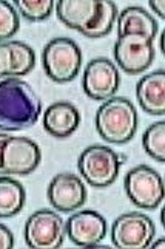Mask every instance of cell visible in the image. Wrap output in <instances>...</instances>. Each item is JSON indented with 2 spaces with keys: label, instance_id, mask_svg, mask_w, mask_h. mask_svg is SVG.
<instances>
[{
  "label": "cell",
  "instance_id": "6da1fadb",
  "mask_svg": "<svg viewBox=\"0 0 165 249\" xmlns=\"http://www.w3.org/2000/svg\"><path fill=\"white\" fill-rule=\"evenodd\" d=\"M42 104L33 87L22 79L0 81V130H23L37 123Z\"/></svg>",
  "mask_w": 165,
  "mask_h": 249
},
{
  "label": "cell",
  "instance_id": "5b68a950",
  "mask_svg": "<svg viewBox=\"0 0 165 249\" xmlns=\"http://www.w3.org/2000/svg\"><path fill=\"white\" fill-rule=\"evenodd\" d=\"M65 221L50 209L36 211L25 223V242L33 249H57L65 240Z\"/></svg>",
  "mask_w": 165,
  "mask_h": 249
},
{
  "label": "cell",
  "instance_id": "7402d4cb",
  "mask_svg": "<svg viewBox=\"0 0 165 249\" xmlns=\"http://www.w3.org/2000/svg\"><path fill=\"white\" fill-rule=\"evenodd\" d=\"M19 30V16L10 2L0 0V42L13 37Z\"/></svg>",
  "mask_w": 165,
  "mask_h": 249
},
{
  "label": "cell",
  "instance_id": "9c48e42d",
  "mask_svg": "<svg viewBox=\"0 0 165 249\" xmlns=\"http://www.w3.org/2000/svg\"><path fill=\"white\" fill-rule=\"evenodd\" d=\"M83 91L96 101H107L115 96L120 85L116 65L107 57H96L86 64L83 71Z\"/></svg>",
  "mask_w": 165,
  "mask_h": 249
},
{
  "label": "cell",
  "instance_id": "cb8c5ba5",
  "mask_svg": "<svg viewBox=\"0 0 165 249\" xmlns=\"http://www.w3.org/2000/svg\"><path fill=\"white\" fill-rule=\"evenodd\" d=\"M14 246V235L5 225L0 223V249H10Z\"/></svg>",
  "mask_w": 165,
  "mask_h": 249
},
{
  "label": "cell",
  "instance_id": "603a6c76",
  "mask_svg": "<svg viewBox=\"0 0 165 249\" xmlns=\"http://www.w3.org/2000/svg\"><path fill=\"white\" fill-rule=\"evenodd\" d=\"M11 70V48L8 42H0V78L10 76Z\"/></svg>",
  "mask_w": 165,
  "mask_h": 249
},
{
  "label": "cell",
  "instance_id": "2e32d148",
  "mask_svg": "<svg viewBox=\"0 0 165 249\" xmlns=\"http://www.w3.org/2000/svg\"><path fill=\"white\" fill-rule=\"evenodd\" d=\"M117 34L119 36L142 34V36L153 40L158 34V22L144 8L128 6L120 14H117Z\"/></svg>",
  "mask_w": 165,
  "mask_h": 249
},
{
  "label": "cell",
  "instance_id": "277c9868",
  "mask_svg": "<svg viewBox=\"0 0 165 249\" xmlns=\"http://www.w3.org/2000/svg\"><path fill=\"white\" fill-rule=\"evenodd\" d=\"M124 160L125 157L117 155L107 145L94 144L81 153L77 167L88 184L94 187H107L115 183Z\"/></svg>",
  "mask_w": 165,
  "mask_h": 249
},
{
  "label": "cell",
  "instance_id": "7a4b0ae2",
  "mask_svg": "<svg viewBox=\"0 0 165 249\" xmlns=\"http://www.w3.org/2000/svg\"><path fill=\"white\" fill-rule=\"evenodd\" d=\"M96 130L107 142H128L137 130V113L132 101L122 96L107 99L96 111Z\"/></svg>",
  "mask_w": 165,
  "mask_h": 249
},
{
  "label": "cell",
  "instance_id": "ba28073f",
  "mask_svg": "<svg viewBox=\"0 0 165 249\" xmlns=\"http://www.w3.org/2000/svg\"><path fill=\"white\" fill-rule=\"evenodd\" d=\"M115 59L125 73H142L151 65L154 59L153 40L142 34L119 36L115 44Z\"/></svg>",
  "mask_w": 165,
  "mask_h": 249
},
{
  "label": "cell",
  "instance_id": "e0dca14e",
  "mask_svg": "<svg viewBox=\"0 0 165 249\" xmlns=\"http://www.w3.org/2000/svg\"><path fill=\"white\" fill-rule=\"evenodd\" d=\"M25 201V187L11 177H0V218H10L19 213Z\"/></svg>",
  "mask_w": 165,
  "mask_h": 249
},
{
  "label": "cell",
  "instance_id": "83f0119b",
  "mask_svg": "<svg viewBox=\"0 0 165 249\" xmlns=\"http://www.w3.org/2000/svg\"><path fill=\"white\" fill-rule=\"evenodd\" d=\"M161 51L164 53V33H161Z\"/></svg>",
  "mask_w": 165,
  "mask_h": 249
},
{
  "label": "cell",
  "instance_id": "4316f807",
  "mask_svg": "<svg viewBox=\"0 0 165 249\" xmlns=\"http://www.w3.org/2000/svg\"><path fill=\"white\" fill-rule=\"evenodd\" d=\"M164 243H165V240L164 238H159V240H156V242L154 243H150L148 246H151V248H164Z\"/></svg>",
  "mask_w": 165,
  "mask_h": 249
},
{
  "label": "cell",
  "instance_id": "d6986e66",
  "mask_svg": "<svg viewBox=\"0 0 165 249\" xmlns=\"http://www.w3.org/2000/svg\"><path fill=\"white\" fill-rule=\"evenodd\" d=\"M11 48V70L10 76H25L28 74L36 64L34 50L20 40L8 42Z\"/></svg>",
  "mask_w": 165,
  "mask_h": 249
},
{
  "label": "cell",
  "instance_id": "52a82bcc",
  "mask_svg": "<svg viewBox=\"0 0 165 249\" xmlns=\"http://www.w3.org/2000/svg\"><path fill=\"white\" fill-rule=\"evenodd\" d=\"M154 237V225L142 212H127L119 215L111 226V242L119 249L148 248Z\"/></svg>",
  "mask_w": 165,
  "mask_h": 249
},
{
  "label": "cell",
  "instance_id": "44dd1931",
  "mask_svg": "<svg viewBox=\"0 0 165 249\" xmlns=\"http://www.w3.org/2000/svg\"><path fill=\"white\" fill-rule=\"evenodd\" d=\"M16 6L25 19L39 22L50 17L54 2L53 0H16Z\"/></svg>",
  "mask_w": 165,
  "mask_h": 249
},
{
  "label": "cell",
  "instance_id": "8992f818",
  "mask_svg": "<svg viewBox=\"0 0 165 249\" xmlns=\"http://www.w3.org/2000/svg\"><path fill=\"white\" fill-rule=\"evenodd\" d=\"M125 192L137 208L156 209L164 200V179L148 166H136L125 175Z\"/></svg>",
  "mask_w": 165,
  "mask_h": 249
},
{
  "label": "cell",
  "instance_id": "484cf974",
  "mask_svg": "<svg viewBox=\"0 0 165 249\" xmlns=\"http://www.w3.org/2000/svg\"><path fill=\"white\" fill-rule=\"evenodd\" d=\"M8 138H10V135L0 133V175H5L3 174V166H2V152H3V145L8 141Z\"/></svg>",
  "mask_w": 165,
  "mask_h": 249
},
{
  "label": "cell",
  "instance_id": "7c38bea8",
  "mask_svg": "<svg viewBox=\"0 0 165 249\" xmlns=\"http://www.w3.org/2000/svg\"><path fill=\"white\" fill-rule=\"evenodd\" d=\"M69 240L77 246H96L107 234V221L96 211H81L65 223Z\"/></svg>",
  "mask_w": 165,
  "mask_h": 249
},
{
  "label": "cell",
  "instance_id": "d4e9b609",
  "mask_svg": "<svg viewBox=\"0 0 165 249\" xmlns=\"http://www.w3.org/2000/svg\"><path fill=\"white\" fill-rule=\"evenodd\" d=\"M150 6H151V10L161 17V19H164L165 17V2L164 0H151Z\"/></svg>",
  "mask_w": 165,
  "mask_h": 249
},
{
  "label": "cell",
  "instance_id": "5bb4252c",
  "mask_svg": "<svg viewBox=\"0 0 165 249\" xmlns=\"http://www.w3.org/2000/svg\"><path fill=\"white\" fill-rule=\"evenodd\" d=\"M79 123V110L71 102H54L43 113V127L54 138H68L77 130Z\"/></svg>",
  "mask_w": 165,
  "mask_h": 249
},
{
  "label": "cell",
  "instance_id": "ffe728a7",
  "mask_svg": "<svg viewBox=\"0 0 165 249\" xmlns=\"http://www.w3.org/2000/svg\"><path fill=\"white\" fill-rule=\"evenodd\" d=\"M142 145L145 152L154 160L165 161V123H154L145 130L142 136Z\"/></svg>",
  "mask_w": 165,
  "mask_h": 249
},
{
  "label": "cell",
  "instance_id": "9a60e30c",
  "mask_svg": "<svg viewBox=\"0 0 165 249\" xmlns=\"http://www.w3.org/2000/svg\"><path fill=\"white\" fill-rule=\"evenodd\" d=\"M136 96L147 113L164 116L165 113V70H156L136 85Z\"/></svg>",
  "mask_w": 165,
  "mask_h": 249
},
{
  "label": "cell",
  "instance_id": "8fae6325",
  "mask_svg": "<svg viewBox=\"0 0 165 249\" xmlns=\"http://www.w3.org/2000/svg\"><path fill=\"white\" fill-rule=\"evenodd\" d=\"M47 195L54 209L60 212H73L85 204L88 192L77 175L59 174L50 181Z\"/></svg>",
  "mask_w": 165,
  "mask_h": 249
},
{
  "label": "cell",
  "instance_id": "30bf717a",
  "mask_svg": "<svg viewBox=\"0 0 165 249\" xmlns=\"http://www.w3.org/2000/svg\"><path fill=\"white\" fill-rule=\"evenodd\" d=\"M40 147L25 136H10L3 145L2 166L5 175H30L40 164Z\"/></svg>",
  "mask_w": 165,
  "mask_h": 249
},
{
  "label": "cell",
  "instance_id": "ac0fdd59",
  "mask_svg": "<svg viewBox=\"0 0 165 249\" xmlns=\"http://www.w3.org/2000/svg\"><path fill=\"white\" fill-rule=\"evenodd\" d=\"M117 19V6L110 0H99V11L90 28H86L82 34L90 39H99L107 36L111 31L113 23Z\"/></svg>",
  "mask_w": 165,
  "mask_h": 249
},
{
  "label": "cell",
  "instance_id": "4fadbf2b",
  "mask_svg": "<svg viewBox=\"0 0 165 249\" xmlns=\"http://www.w3.org/2000/svg\"><path fill=\"white\" fill-rule=\"evenodd\" d=\"M99 11V0H57L56 13L65 27L83 33Z\"/></svg>",
  "mask_w": 165,
  "mask_h": 249
},
{
  "label": "cell",
  "instance_id": "3957f363",
  "mask_svg": "<svg viewBox=\"0 0 165 249\" xmlns=\"http://www.w3.org/2000/svg\"><path fill=\"white\" fill-rule=\"evenodd\" d=\"M42 64L48 78L56 82H69L81 70V48L73 39L56 37L43 48Z\"/></svg>",
  "mask_w": 165,
  "mask_h": 249
}]
</instances>
